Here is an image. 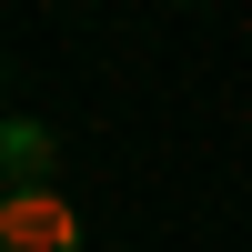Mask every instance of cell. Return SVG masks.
I'll return each instance as SVG.
<instances>
[{
	"label": "cell",
	"instance_id": "2",
	"mask_svg": "<svg viewBox=\"0 0 252 252\" xmlns=\"http://www.w3.org/2000/svg\"><path fill=\"white\" fill-rule=\"evenodd\" d=\"M51 161H61L51 121H0V192H51Z\"/></svg>",
	"mask_w": 252,
	"mask_h": 252
},
{
	"label": "cell",
	"instance_id": "3",
	"mask_svg": "<svg viewBox=\"0 0 252 252\" xmlns=\"http://www.w3.org/2000/svg\"><path fill=\"white\" fill-rule=\"evenodd\" d=\"M0 81H10V61H0Z\"/></svg>",
	"mask_w": 252,
	"mask_h": 252
},
{
	"label": "cell",
	"instance_id": "4",
	"mask_svg": "<svg viewBox=\"0 0 252 252\" xmlns=\"http://www.w3.org/2000/svg\"><path fill=\"white\" fill-rule=\"evenodd\" d=\"M182 10H192V0H182Z\"/></svg>",
	"mask_w": 252,
	"mask_h": 252
},
{
	"label": "cell",
	"instance_id": "1",
	"mask_svg": "<svg viewBox=\"0 0 252 252\" xmlns=\"http://www.w3.org/2000/svg\"><path fill=\"white\" fill-rule=\"evenodd\" d=\"M0 252H81V212L61 192H0Z\"/></svg>",
	"mask_w": 252,
	"mask_h": 252
}]
</instances>
